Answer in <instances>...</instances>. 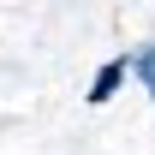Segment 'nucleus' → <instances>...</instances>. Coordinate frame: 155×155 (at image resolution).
Segmentation results:
<instances>
[{"instance_id": "nucleus-1", "label": "nucleus", "mask_w": 155, "mask_h": 155, "mask_svg": "<svg viewBox=\"0 0 155 155\" xmlns=\"http://www.w3.org/2000/svg\"><path fill=\"white\" fill-rule=\"evenodd\" d=\"M131 78V54H114V60H101L96 66V78H90V90H84V101L90 107H107V101L119 96V84Z\"/></svg>"}, {"instance_id": "nucleus-2", "label": "nucleus", "mask_w": 155, "mask_h": 155, "mask_svg": "<svg viewBox=\"0 0 155 155\" xmlns=\"http://www.w3.org/2000/svg\"><path fill=\"white\" fill-rule=\"evenodd\" d=\"M131 78H137V90L155 101V42H137L131 48Z\"/></svg>"}]
</instances>
